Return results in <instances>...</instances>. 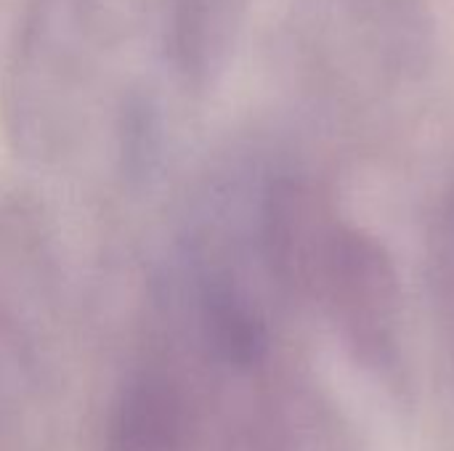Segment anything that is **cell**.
<instances>
[{
	"mask_svg": "<svg viewBox=\"0 0 454 451\" xmlns=\"http://www.w3.org/2000/svg\"><path fill=\"white\" fill-rule=\"evenodd\" d=\"M162 40L178 69H202L223 40L229 0H165Z\"/></svg>",
	"mask_w": 454,
	"mask_h": 451,
	"instance_id": "obj_1",
	"label": "cell"
}]
</instances>
